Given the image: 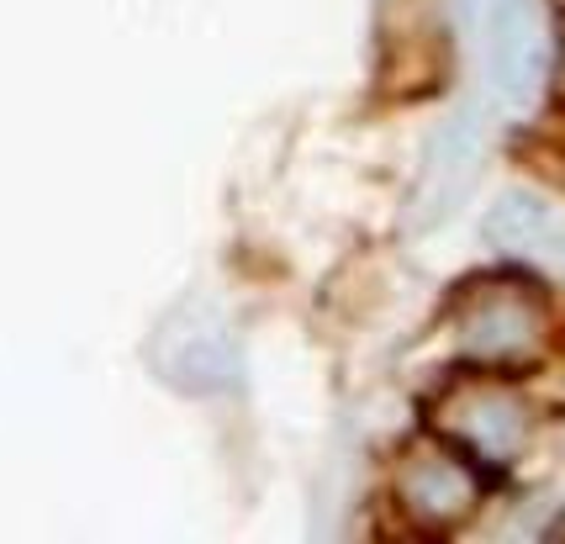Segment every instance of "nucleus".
Segmentation results:
<instances>
[{
  "instance_id": "f257e3e1",
  "label": "nucleus",
  "mask_w": 565,
  "mask_h": 544,
  "mask_svg": "<svg viewBox=\"0 0 565 544\" xmlns=\"http://www.w3.org/2000/svg\"><path fill=\"white\" fill-rule=\"evenodd\" d=\"M444 328L449 344L466 365L487 371H534L550 354L555 312H550V280L508 265L460 280L444 301Z\"/></svg>"
},
{
  "instance_id": "f03ea898",
  "label": "nucleus",
  "mask_w": 565,
  "mask_h": 544,
  "mask_svg": "<svg viewBox=\"0 0 565 544\" xmlns=\"http://www.w3.org/2000/svg\"><path fill=\"white\" fill-rule=\"evenodd\" d=\"M428 428L455 439L487 470H513L540 434V402L513 371L466 365L428 396Z\"/></svg>"
},
{
  "instance_id": "7ed1b4c3",
  "label": "nucleus",
  "mask_w": 565,
  "mask_h": 544,
  "mask_svg": "<svg viewBox=\"0 0 565 544\" xmlns=\"http://www.w3.org/2000/svg\"><path fill=\"white\" fill-rule=\"evenodd\" d=\"M487 476L492 470L470 460L439 428H418L396 445L386 497L413 534L444 540V534H460L466 523H476V513L487 508Z\"/></svg>"
},
{
  "instance_id": "20e7f679",
  "label": "nucleus",
  "mask_w": 565,
  "mask_h": 544,
  "mask_svg": "<svg viewBox=\"0 0 565 544\" xmlns=\"http://www.w3.org/2000/svg\"><path fill=\"white\" fill-rule=\"evenodd\" d=\"M555 75L550 0H492L487 6V79L502 100L529 106Z\"/></svg>"
},
{
  "instance_id": "39448f33",
  "label": "nucleus",
  "mask_w": 565,
  "mask_h": 544,
  "mask_svg": "<svg viewBox=\"0 0 565 544\" xmlns=\"http://www.w3.org/2000/svg\"><path fill=\"white\" fill-rule=\"evenodd\" d=\"M481 159H487V122H481V111L466 106L428 138V153H423L418 180H413V223L439 227L470 196Z\"/></svg>"
},
{
  "instance_id": "423d86ee",
  "label": "nucleus",
  "mask_w": 565,
  "mask_h": 544,
  "mask_svg": "<svg viewBox=\"0 0 565 544\" xmlns=\"http://www.w3.org/2000/svg\"><path fill=\"white\" fill-rule=\"evenodd\" d=\"M481 238L508 265H529L544 280H565V212L540 191L529 185L502 191L481 217Z\"/></svg>"
},
{
  "instance_id": "0eeeda50",
  "label": "nucleus",
  "mask_w": 565,
  "mask_h": 544,
  "mask_svg": "<svg viewBox=\"0 0 565 544\" xmlns=\"http://www.w3.org/2000/svg\"><path fill=\"white\" fill-rule=\"evenodd\" d=\"M170 371L185 392H222V386L238 381V349H233V339L217 333V328H212V333L196 328V333H185V349L174 354Z\"/></svg>"
},
{
  "instance_id": "6e6552de",
  "label": "nucleus",
  "mask_w": 565,
  "mask_h": 544,
  "mask_svg": "<svg viewBox=\"0 0 565 544\" xmlns=\"http://www.w3.org/2000/svg\"><path fill=\"white\" fill-rule=\"evenodd\" d=\"M550 6H555V11H561V17H565V0H550Z\"/></svg>"
}]
</instances>
